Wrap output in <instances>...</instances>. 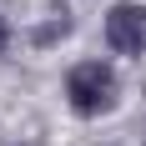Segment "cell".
Instances as JSON below:
<instances>
[{
  "label": "cell",
  "mask_w": 146,
  "mask_h": 146,
  "mask_svg": "<svg viewBox=\"0 0 146 146\" xmlns=\"http://www.w3.org/2000/svg\"><path fill=\"white\" fill-rule=\"evenodd\" d=\"M60 96H66V111L76 121H101L126 101V81H121L111 56H81L60 76Z\"/></svg>",
  "instance_id": "1"
},
{
  "label": "cell",
  "mask_w": 146,
  "mask_h": 146,
  "mask_svg": "<svg viewBox=\"0 0 146 146\" xmlns=\"http://www.w3.org/2000/svg\"><path fill=\"white\" fill-rule=\"evenodd\" d=\"M101 45L111 60L146 56V0H111L101 10Z\"/></svg>",
  "instance_id": "2"
},
{
  "label": "cell",
  "mask_w": 146,
  "mask_h": 146,
  "mask_svg": "<svg viewBox=\"0 0 146 146\" xmlns=\"http://www.w3.org/2000/svg\"><path fill=\"white\" fill-rule=\"evenodd\" d=\"M71 30H76V20L60 10V15H50L45 25H35V30H30V45H35V50H50V45H60Z\"/></svg>",
  "instance_id": "3"
},
{
  "label": "cell",
  "mask_w": 146,
  "mask_h": 146,
  "mask_svg": "<svg viewBox=\"0 0 146 146\" xmlns=\"http://www.w3.org/2000/svg\"><path fill=\"white\" fill-rule=\"evenodd\" d=\"M15 50V25H10V15H0V60Z\"/></svg>",
  "instance_id": "4"
},
{
  "label": "cell",
  "mask_w": 146,
  "mask_h": 146,
  "mask_svg": "<svg viewBox=\"0 0 146 146\" xmlns=\"http://www.w3.org/2000/svg\"><path fill=\"white\" fill-rule=\"evenodd\" d=\"M10 146H25V141H10Z\"/></svg>",
  "instance_id": "5"
}]
</instances>
